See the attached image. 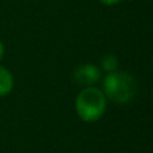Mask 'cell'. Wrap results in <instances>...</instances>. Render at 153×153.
I'll return each mask as SVG.
<instances>
[{
	"mask_svg": "<svg viewBox=\"0 0 153 153\" xmlns=\"http://www.w3.org/2000/svg\"><path fill=\"white\" fill-rule=\"evenodd\" d=\"M101 76V71L94 65H83L79 66L73 74V79L75 83L82 85V86H91L97 83Z\"/></svg>",
	"mask_w": 153,
	"mask_h": 153,
	"instance_id": "cell-3",
	"label": "cell"
},
{
	"mask_svg": "<svg viewBox=\"0 0 153 153\" xmlns=\"http://www.w3.org/2000/svg\"><path fill=\"white\" fill-rule=\"evenodd\" d=\"M106 108L105 94L95 87H87L78 94L75 101V109L81 120L86 122H94L102 117Z\"/></svg>",
	"mask_w": 153,
	"mask_h": 153,
	"instance_id": "cell-1",
	"label": "cell"
},
{
	"mask_svg": "<svg viewBox=\"0 0 153 153\" xmlns=\"http://www.w3.org/2000/svg\"><path fill=\"white\" fill-rule=\"evenodd\" d=\"M136 81L128 73H109L103 81L105 94L117 103H126L136 94Z\"/></svg>",
	"mask_w": 153,
	"mask_h": 153,
	"instance_id": "cell-2",
	"label": "cell"
},
{
	"mask_svg": "<svg viewBox=\"0 0 153 153\" xmlns=\"http://www.w3.org/2000/svg\"><path fill=\"white\" fill-rule=\"evenodd\" d=\"M3 55H4V46H3V43L0 42V59L3 58Z\"/></svg>",
	"mask_w": 153,
	"mask_h": 153,
	"instance_id": "cell-7",
	"label": "cell"
},
{
	"mask_svg": "<svg viewBox=\"0 0 153 153\" xmlns=\"http://www.w3.org/2000/svg\"><path fill=\"white\" fill-rule=\"evenodd\" d=\"M100 1L103 3V4H106V5H113V4H117L120 0H100Z\"/></svg>",
	"mask_w": 153,
	"mask_h": 153,
	"instance_id": "cell-6",
	"label": "cell"
},
{
	"mask_svg": "<svg viewBox=\"0 0 153 153\" xmlns=\"http://www.w3.org/2000/svg\"><path fill=\"white\" fill-rule=\"evenodd\" d=\"M13 86V79L7 69L0 66V95H7Z\"/></svg>",
	"mask_w": 153,
	"mask_h": 153,
	"instance_id": "cell-4",
	"label": "cell"
},
{
	"mask_svg": "<svg viewBox=\"0 0 153 153\" xmlns=\"http://www.w3.org/2000/svg\"><path fill=\"white\" fill-rule=\"evenodd\" d=\"M102 69L106 70V71L109 73H113L116 71L117 66H118V62H117V58L114 55H111V54H109V55H105L102 58Z\"/></svg>",
	"mask_w": 153,
	"mask_h": 153,
	"instance_id": "cell-5",
	"label": "cell"
}]
</instances>
